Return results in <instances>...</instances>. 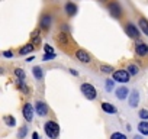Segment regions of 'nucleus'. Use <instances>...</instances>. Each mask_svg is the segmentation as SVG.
Masks as SVG:
<instances>
[{"label": "nucleus", "mask_w": 148, "mask_h": 139, "mask_svg": "<svg viewBox=\"0 0 148 139\" xmlns=\"http://www.w3.org/2000/svg\"><path fill=\"white\" fill-rule=\"evenodd\" d=\"M44 130H45V135H47L48 138H51V139H55V138H58V135H60V126H58V123L54 122V120H48V122L44 125Z\"/></svg>", "instance_id": "f257e3e1"}, {"label": "nucleus", "mask_w": 148, "mask_h": 139, "mask_svg": "<svg viewBox=\"0 0 148 139\" xmlns=\"http://www.w3.org/2000/svg\"><path fill=\"white\" fill-rule=\"evenodd\" d=\"M80 90H82L83 96H84L87 100H96V99H97V90L93 87V84L83 83V84L80 86Z\"/></svg>", "instance_id": "f03ea898"}, {"label": "nucleus", "mask_w": 148, "mask_h": 139, "mask_svg": "<svg viewBox=\"0 0 148 139\" xmlns=\"http://www.w3.org/2000/svg\"><path fill=\"white\" fill-rule=\"evenodd\" d=\"M112 78H113L115 81H118V83L125 84V83H128V81H129L131 74H129L128 70H116V71L112 74Z\"/></svg>", "instance_id": "7ed1b4c3"}, {"label": "nucleus", "mask_w": 148, "mask_h": 139, "mask_svg": "<svg viewBox=\"0 0 148 139\" xmlns=\"http://www.w3.org/2000/svg\"><path fill=\"white\" fill-rule=\"evenodd\" d=\"M34 112H35V109H34V106H32L31 103H25V104H23V107H22V114H23V119H25L26 122H32V119H34Z\"/></svg>", "instance_id": "20e7f679"}, {"label": "nucleus", "mask_w": 148, "mask_h": 139, "mask_svg": "<svg viewBox=\"0 0 148 139\" xmlns=\"http://www.w3.org/2000/svg\"><path fill=\"white\" fill-rule=\"evenodd\" d=\"M35 112H36L38 116L45 117V116L48 114V112H49L48 104H47L45 102H35Z\"/></svg>", "instance_id": "39448f33"}, {"label": "nucleus", "mask_w": 148, "mask_h": 139, "mask_svg": "<svg viewBox=\"0 0 148 139\" xmlns=\"http://www.w3.org/2000/svg\"><path fill=\"white\" fill-rule=\"evenodd\" d=\"M125 32H126V35H128L129 38H132V39L139 38V31H138V28H136L134 23H128V25L125 26Z\"/></svg>", "instance_id": "423d86ee"}, {"label": "nucleus", "mask_w": 148, "mask_h": 139, "mask_svg": "<svg viewBox=\"0 0 148 139\" xmlns=\"http://www.w3.org/2000/svg\"><path fill=\"white\" fill-rule=\"evenodd\" d=\"M76 58L80 61V62H84V64H89L92 61V57L89 52H86L84 49H77L76 51Z\"/></svg>", "instance_id": "0eeeda50"}, {"label": "nucleus", "mask_w": 148, "mask_h": 139, "mask_svg": "<svg viewBox=\"0 0 148 139\" xmlns=\"http://www.w3.org/2000/svg\"><path fill=\"white\" fill-rule=\"evenodd\" d=\"M135 52H136V55H139V57L148 55V45L144 44V42H136V44H135Z\"/></svg>", "instance_id": "6e6552de"}, {"label": "nucleus", "mask_w": 148, "mask_h": 139, "mask_svg": "<svg viewBox=\"0 0 148 139\" xmlns=\"http://www.w3.org/2000/svg\"><path fill=\"white\" fill-rule=\"evenodd\" d=\"M109 12L113 18H121V15H122V9H121L119 3H116V2H112L109 5Z\"/></svg>", "instance_id": "1a4fd4ad"}, {"label": "nucleus", "mask_w": 148, "mask_h": 139, "mask_svg": "<svg viewBox=\"0 0 148 139\" xmlns=\"http://www.w3.org/2000/svg\"><path fill=\"white\" fill-rule=\"evenodd\" d=\"M116 97L119 99V100H125V99H128L129 97V94H131V91H129V89L128 87H125V86H122V87H118L116 89Z\"/></svg>", "instance_id": "9d476101"}, {"label": "nucleus", "mask_w": 148, "mask_h": 139, "mask_svg": "<svg viewBox=\"0 0 148 139\" xmlns=\"http://www.w3.org/2000/svg\"><path fill=\"white\" fill-rule=\"evenodd\" d=\"M128 102H129V106L131 107H136L138 103H139V91L138 90H132L129 97H128Z\"/></svg>", "instance_id": "9b49d317"}, {"label": "nucleus", "mask_w": 148, "mask_h": 139, "mask_svg": "<svg viewBox=\"0 0 148 139\" xmlns=\"http://www.w3.org/2000/svg\"><path fill=\"white\" fill-rule=\"evenodd\" d=\"M102 110L105 112V113H109V114H115L118 110H116V107L112 104V103H109V102H103L102 103Z\"/></svg>", "instance_id": "f8f14e48"}, {"label": "nucleus", "mask_w": 148, "mask_h": 139, "mask_svg": "<svg viewBox=\"0 0 148 139\" xmlns=\"http://www.w3.org/2000/svg\"><path fill=\"white\" fill-rule=\"evenodd\" d=\"M65 13L68 15V16H74L77 13V6L74 5V3H71V2H68L67 5H65Z\"/></svg>", "instance_id": "ddd939ff"}, {"label": "nucleus", "mask_w": 148, "mask_h": 139, "mask_svg": "<svg viewBox=\"0 0 148 139\" xmlns=\"http://www.w3.org/2000/svg\"><path fill=\"white\" fill-rule=\"evenodd\" d=\"M57 41H58V44H60L61 46H67V45L70 44V36H68L67 33H60L58 38H57Z\"/></svg>", "instance_id": "4468645a"}, {"label": "nucleus", "mask_w": 148, "mask_h": 139, "mask_svg": "<svg viewBox=\"0 0 148 139\" xmlns=\"http://www.w3.org/2000/svg\"><path fill=\"white\" fill-rule=\"evenodd\" d=\"M49 26H51V16L49 15H44L42 19H41V28L47 31V29H49Z\"/></svg>", "instance_id": "2eb2a0df"}, {"label": "nucleus", "mask_w": 148, "mask_h": 139, "mask_svg": "<svg viewBox=\"0 0 148 139\" xmlns=\"http://www.w3.org/2000/svg\"><path fill=\"white\" fill-rule=\"evenodd\" d=\"M138 130L141 135H148V122L147 120H142L138 123Z\"/></svg>", "instance_id": "dca6fc26"}, {"label": "nucleus", "mask_w": 148, "mask_h": 139, "mask_svg": "<svg viewBox=\"0 0 148 139\" xmlns=\"http://www.w3.org/2000/svg\"><path fill=\"white\" fill-rule=\"evenodd\" d=\"M138 23H139V29L144 32V35L148 36V20H147L145 18H141Z\"/></svg>", "instance_id": "f3484780"}, {"label": "nucleus", "mask_w": 148, "mask_h": 139, "mask_svg": "<svg viewBox=\"0 0 148 139\" xmlns=\"http://www.w3.org/2000/svg\"><path fill=\"white\" fill-rule=\"evenodd\" d=\"M35 49V46H34V44H26L25 46H22L21 49H19V54L21 55H26V54H29V52H32Z\"/></svg>", "instance_id": "a211bd4d"}, {"label": "nucleus", "mask_w": 148, "mask_h": 139, "mask_svg": "<svg viewBox=\"0 0 148 139\" xmlns=\"http://www.w3.org/2000/svg\"><path fill=\"white\" fill-rule=\"evenodd\" d=\"M32 74L36 80H42L44 78V73H42V68L41 67H34L32 68Z\"/></svg>", "instance_id": "6ab92c4d"}, {"label": "nucleus", "mask_w": 148, "mask_h": 139, "mask_svg": "<svg viewBox=\"0 0 148 139\" xmlns=\"http://www.w3.org/2000/svg\"><path fill=\"white\" fill-rule=\"evenodd\" d=\"M16 84H18V89L23 91V94H29V89H28V86L25 84V80H18Z\"/></svg>", "instance_id": "aec40b11"}, {"label": "nucleus", "mask_w": 148, "mask_h": 139, "mask_svg": "<svg viewBox=\"0 0 148 139\" xmlns=\"http://www.w3.org/2000/svg\"><path fill=\"white\" fill-rule=\"evenodd\" d=\"M100 71L103 74H113L115 73V68L112 65H100Z\"/></svg>", "instance_id": "412c9836"}, {"label": "nucleus", "mask_w": 148, "mask_h": 139, "mask_svg": "<svg viewBox=\"0 0 148 139\" xmlns=\"http://www.w3.org/2000/svg\"><path fill=\"white\" fill-rule=\"evenodd\" d=\"M126 70L129 71V74H131V76H136V74L139 73V67H138V65H135V64H129Z\"/></svg>", "instance_id": "4be33fe9"}, {"label": "nucleus", "mask_w": 148, "mask_h": 139, "mask_svg": "<svg viewBox=\"0 0 148 139\" xmlns=\"http://www.w3.org/2000/svg\"><path fill=\"white\" fill-rule=\"evenodd\" d=\"M3 120H5V123H6L8 126H10V127L16 125V120H15V117H13V116H5V117H3Z\"/></svg>", "instance_id": "5701e85b"}, {"label": "nucleus", "mask_w": 148, "mask_h": 139, "mask_svg": "<svg viewBox=\"0 0 148 139\" xmlns=\"http://www.w3.org/2000/svg\"><path fill=\"white\" fill-rule=\"evenodd\" d=\"M15 76L18 77V80H25V77H26V74H25V71L22 68H16L15 70Z\"/></svg>", "instance_id": "b1692460"}, {"label": "nucleus", "mask_w": 148, "mask_h": 139, "mask_svg": "<svg viewBox=\"0 0 148 139\" xmlns=\"http://www.w3.org/2000/svg\"><path fill=\"white\" fill-rule=\"evenodd\" d=\"M55 57H57L55 52H45L44 57H42V61H45V62H47V61H52Z\"/></svg>", "instance_id": "393cba45"}, {"label": "nucleus", "mask_w": 148, "mask_h": 139, "mask_svg": "<svg viewBox=\"0 0 148 139\" xmlns=\"http://www.w3.org/2000/svg\"><path fill=\"white\" fill-rule=\"evenodd\" d=\"M138 116H139V119H142V120H148V110H147V109H139Z\"/></svg>", "instance_id": "a878e982"}, {"label": "nucleus", "mask_w": 148, "mask_h": 139, "mask_svg": "<svg viewBox=\"0 0 148 139\" xmlns=\"http://www.w3.org/2000/svg\"><path fill=\"white\" fill-rule=\"evenodd\" d=\"M110 139H128L126 135H123L122 132H115L110 135Z\"/></svg>", "instance_id": "bb28decb"}, {"label": "nucleus", "mask_w": 148, "mask_h": 139, "mask_svg": "<svg viewBox=\"0 0 148 139\" xmlns=\"http://www.w3.org/2000/svg\"><path fill=\"white\" fill-rule=\"evenodd\" d=\"M26 133H28V127L23 126V127H21V130H19V133H18V138H19V139H25Z\"/></svg>", "instance_id": "cd10ccee"}, {"label": "nucleus", "mask_w": 148, "mask_h": 139, "mask_svg": "<svg viewBox=\"0 0 148 139\" xmlns=\"http://www.w3.org/2000/svg\"><path fill=\"white\" fill-rule=\"evenodd\" d=\"M113 84H115V80H113V78H112V80H106V90H108V91H112Z\"/></svg>", "instance_id": "c85d7f7f"}, {"label": "nucleus", "mask_w": 148, "mask_h": 139, "mask_svg": "<svg viewBox=\"0 0 148 139\" xmlns=\"http://www.w3.org/2000/svg\"><path fill=\"white\" fill-rule=\"evenodd\" d=\"M3 57H5V58H13V52H12L10 49L3 51Z\"/></svg>", "instance_id": "c756f323"}, {"label": "nucleus", "mask_w": 148, "mask_h": 139, "mask_svg": "<svg viewBox=\"0 0 148 139\" xmlns=\"http://www.w3.org/2000/svg\"><path fill=\"white\" fill-rule=\"evenodd\" d=\"M38 36H39V31L36 29V31H34V32H32V38H34L35 41H38Z\"/></svg>", "instance_id": "7c9ffc66"}, {"label": "nucleus", "mask_w": 148, "mask_h": 139, "mask_svg": "<svg viewBox=\"0 0 148 139\" xmlns=\"http://www.w3.org/2000/svg\"><path fill=\"white\" fill-rule=\"evenodd\" d=\"M44 51H45V52H54L51 45H45V46H44Z\"/></svg>", "instance_id": "2f4dec72"}, {"label": "nucleus", "mask_w": 148, "mask_h": 139, "mask_svg": "<svg viewBox=\"0 0 148 139\" xmlns=\"http://www.w3.org/2000/svg\"><path fill=\"white\" fill-rule=\"evenodd\" d=\"M32 139H39V133L38 132H34L32 133Z\"/></svg>", "instance_id": "473e14b6"}, {"label": "nucleus", "mask_w": 148, "mask_h": 139, "mask_svg": "<svg viewBox=\"0 0 148 139\" xmlns=\"http://www.w3.org/2000/svg\"><path fill=\"white\" fill-rule=\"evenodd\" d=\"M70 73H71V74H73V76H76V77H77V76H79V73H77V71H76V70H70Z\"/></svg>", "instance_id": "72a5a7b5"}, {"label": "nucleus", "mask_w": 148, "mask_h": 139, "mask_svg": "<svg viewBox=\"0 0 148 139\" xmlns=\"http://www.w3.org/2000/svg\"><path fill=\"white\" fill-rule=\"evenodd\" d=\"M134 139H144V138H142L141 135H135V136H134Z\"/></svg>", "instance_id": "f704fd0d"}, {"label": "nucleus", "mask_w": 148, "mask_h": 139, "mask_svg": "<svg viewBox=\"0 0 148 139\" xmlns=\"http://www.w3.org/2000/svg\"><path fill=\"white\" fill-rule=\"evenodd\" d=\"M102 2H103V0H102Z\"/></svg>", "instance_id": "c9c22d12"}]
</instances>
